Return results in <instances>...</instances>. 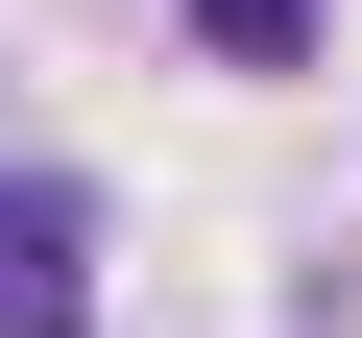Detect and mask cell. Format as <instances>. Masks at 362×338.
Masks as SVG:
<instances>
[{
    "label": "cell",
    "mask_w": 362,
    "mask_h": 338,
    "mask_svg": "<svg viewBox=\"0 0 362 338\" xmlns=\"http://www.w3.org/2000/svg\"><path fill=\"white\" fill-rule=\"evenodd\" d=\"M0 338H97V194L0 169Z\"/></svg>",
    "instance_id": "cell-1"
},
{
    "label": "cell",
    "mask_w": 362,
    "mask_h": 338,
    "mask_svg": "<svg viewBox=\"0 0 362 338\" xmlns=\"http://www.w3.org/2000/svg\"><path fill=\"white\" fill-rule=\"evenodd\" d=\"M314 25H338V0H194V49H218V73H314Z\"/></svg>",
    "instance_id": "cell-2"
}]
</instances>
